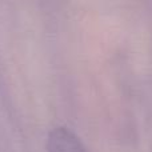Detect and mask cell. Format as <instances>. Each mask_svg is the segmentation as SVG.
<instances>
[{
	"label": "cell",
	"instance_id": "1",
	"mask_svg": "<svg viewBox=\"0 0 152 152\" xmlns=\"http://www.w3.org/2000/svg\"><path fill=\"white\" fill-rule=\"evenodd\" d=\"M47 152H88L77 136L66 127H58L47 137Z\"/></svg>",
	"mask_w": 152,
	"mask_h": 152
}]
</instances>
